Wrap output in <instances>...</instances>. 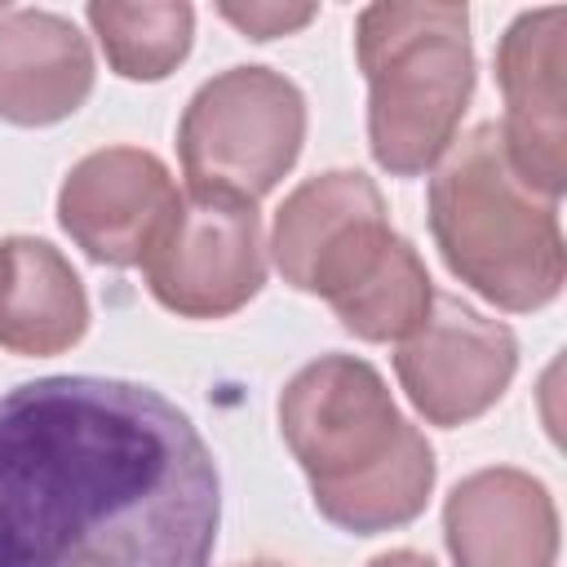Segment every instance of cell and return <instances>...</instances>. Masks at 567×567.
<instances>
[{
  "label": "cell",
  "instance_id": "10",
  "mask_svg": "<svg viewBox=\"0 0 567 567\" xmlns=\"http://www.w3.org/2000/svg\"><path fill=\"white\" fill-rule=\"evenodd\" d=\"M182 190L151 151L111 146L84 155L58 195L62 230L102 266H142Z\"/></svg>",
  "mask_w": 567,
  "mask_h": 567
},
{
  "label": "cell",
  "instance_id": "13",
  "mask_svg": "<svg viewBox=\"0 0 567 567\" xmlns=\"http://www.w3.org/2000/svg\"><path fill=\"white\" fill-rule=\"evenodd\" d=\"M89 328V297L71 261L31 235L0 239V346L13 354H62Z\"/></svg>",
  "mask_w": 567,
  "mask_h": 567
},
{
  "label": "cell",
  "instance_id": "14",
  "mask_svg": "<svg viewBox=\"0 0 567 567\" xmlns=\"http://www.w3.org/2000/svg\"><path fill=\"white\" fill-rule=\"evenodd\" d=\"M430 306H434V288L425 261L403 235H394L377 257V266L332 301L337 319L363 341H408L425 323Z\"/></svg>",
  "mask_w": 567,
  "mask_h": 567
},
{
  "label": "cell",
  "instance_id": "11",
  "mask_svg": "<svg viewBox=\"0 0 567 567\" xmlns=\"http://www.w3.org/2000/svg\"><path fill=\"white\" fill-rule=\"evenodd\" d=\"M456 567H554L558 514L540 478L523 470H478L443 505Z\"/></svg>",
  "mask_w": 567,
  "mask_h": 567
},
{
  "label": "cell",
  "instance_id": "12",
  "mask_svg": "<svg viewBox=\"0 0 567 567\" xmlns=\"http://www.w3.org/2000/svg\"><path fill=\"white\" fill-rule=\"evenodd\" d=\"M93 93L89 40L58 13H0V120L35 128L58 124Z\"/></svg>",
  "mask_w": 567,
  "mask_h": 567
},
{
  "label": "cell",
  "instance_id": "15",
  "mask_svg": "<svg viewBox=\"0 0 567 567\" xmlns=\"http://www.w3.org/2000/svg\"><path fill=\"white\" fill-rule=\"evenodd\" d=\"M106 62L124 80H164L190 49V4H89Z\"/></svg>",
  "mask_w": 567,
  "mask_h": 567
},
{
  "label": "cell",
  "instance_id": "9",
  "mask_svg": "<svg viewBox=\"0 0 567 567\" xmlns=\"http://www.w3.org/2000/svg\"><path fill=\"white\" fill-rule=\"evenodd\" d=\"M563 27L558 4L514 18L496 49V80L505 93L501 142L514 173L558 204L567 186V89H563Z\"/></svg>",
  "mask_w": 567,
  "mask_h": 567
},
{
  "label": "cell",
  "instance_id": "6",
  "mask_svg": "<svg viewBox=\"0 0 567 567\" xmlns=\"http://www.w3.org/2000/svg\"><path fill=\"white\" fill-rule=\"evenodd\" d=\"M146 284L159 306L186 319L235 315L266 279L261 221L252 204L186 190L151 244Z\"/></svg>",
  "mask_w": 567,
  "mask_h": 567
},
{
  "label": "cell",
  "instance_id": "18",
  "mask_svg": "<svg viewBox=\"0 0 567 567\" xmlns=\"http://www.w3.org/2000/svg\"><path fill=\"white\" fill-rule=\"evenodd\" d=\"M248 567H275V563H248Z\"/></svg>",
  "mask_w": 567,
  "mask_h": 567
},
{
  "label": "cell",
  "instance_id": "8",
  "mask_svg": "<svg viewBox=\"0 0 567 567\" xmlns=\"http://www.w3.org/2000/svg\"><path fill=\"white\" fill-rule=\"evenodd\" d=\"M514 363V332L456 297H434L425 323L394 354V372L412 408L434 425H465L483 416L505 394Z\"/></svg>",
  "mask_w": 567,
  "mask_h": 567
},
{
  "label": "cell",
  "instance_id": "5",
  "mask_svg": "<svg viewBox=\"0 0 567 567\" xmlns=\"http://www.w3.org/2000/svg\"><path fill=\"white\" fill-rule=\"evenodd\" d=\"M301 137V89L266 66H230L190 97L177 151L195 195L257 204L292 168Z\"/></svg>",
  "mask_w": 567,
  "mask_h": 567
},
{
  "label": "cell",
  "instance_id": "4",
  "mask_svg": "<svg viewBox=\"0 0 567 567\" xmlns=\"http://www.w3.org/2000/svg\"><path fill=\"white\" fill-rule=\"evenodd\" d=\"M368 80V142L385 173L416 177L456 142L474 89L461 4H368L354 27Z\"/></svg>",
  "mask_w": 567,
  "mask_h": 567
},
{
  "label": "cell",
  "instance_id": "2",
  "mask_svg": "<svg viewBox=\"0 0 567 567\" xmlns=\"http://www.w3.org/2000/svg\"><path fill=\"white\" fill-rule=\"evenodd\" d=\"M279 430L328 523L372 536L425 509L434 452L399 416L372 363L354 354L306 363L279 394Z\"/></svg>",
  "mask_w": 567,
  "mask_h": 567
},
{
  "label": "cell",
  "instance_id": "1",
  "mask_svg": "<svg viewBox=\"0 0 567 567\" xmlns=\"http://www.w3.org/2000/svg\"><path fill=\"white\" fill-rule=\"evenodd\" d=\"M217 461L159 390L40 377L0 399V567H208Z\"/></svg>",
  "mask_w": 567,
  "mask_h": 567
},
{
  "label": "cell",
  "instance_id": "16",
  "mask_svg": "<svg viewBox=\"0 0 567 567\" xmlns=\"http://www.w3.org/2000/svg\"><path fill=\"white\" fill-rule=\"evenodd\" d=\"M221 18L252 40L292 35L315 18V4H221Z\"/></svg>",
  "mask_w": 567,
  "mask_h": 567
},
{
  "label": "cell",
  "instance_id": "3",
  "mask_svg": "<svg viewBox=\"0 0 567 567\" xmlns=\"http://www.w3.org/2000/svg\"><path fill=\"white\" fill-rule=\"evenodd\" d=\"M430 230L447 270L501 310H540L563 288L554 199L514 173L496 124L447 146L430 177Z\"/></svg>",
  "mask_w": 567,
  "mask_h": 567
},
{
  "label": "cell",
  "instance_id": "17",
  "mask_svg": "<svg viewBox=\"0 0 567 567\" xmlns=\"http://www.w3.org/2000/svg\"><path fill=\"white\" fill-rule=\"evenodd\" d=\"M368 567H434L425 554H412V549H390V554H381V558H372Z\"/></svg>",
  "mask_w": 567,
  "mask_h": 567
},
{
  "label": "cell",
  "instance_id": "7",
  "mask_svg": "<svg viewBox=\"0 0 567 567\" xmlns=\"http://www.w3.org/2000/svg\"><path fill=\"white\" fill-rule=\"evenodd\" d=\"M390 239L394 230L385 221L381 190L363 173L332 168L301 182L284 199L270 252L284 284H292L297 292H315L332 306L377 266Z\"/></svg>",
  "mask_w": 567,
  "mask_h": 567
}]
</instances>
